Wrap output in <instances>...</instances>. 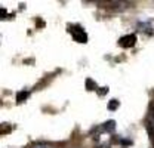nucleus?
I'll return each mask as SVG.
<instances>
[{
    "label": "nucleus",
    "instance_id": "2",
    "mask_svg": "<svg viewBox=\"0 0 154 148\" xmlns=\"http://www.w3.org/2000/svg\"><path fill=\"white\" fill-rule=\"evenodd\" d=\"M34 148H49V147H46V145H37V147H34Z\"/></svg>",
    "mask_w": 154,
    "mask_h": 148
},
{
    "label": "nucleus",
    "instance_id": "1",
    "mask_svg": "<svg viewBox=\"0 0 154 148\" xmlns=\"http://www.w3.org/2000/svg\"><path fill=\"white\" fill-rule=\"evenodd\" d=\"M136 42V36L135 34H129V36H125L120 39V45L123 48H132Z\"/></svg>",
    "mask_w": 154,
    "mask_h": 148
}]
</instances>
